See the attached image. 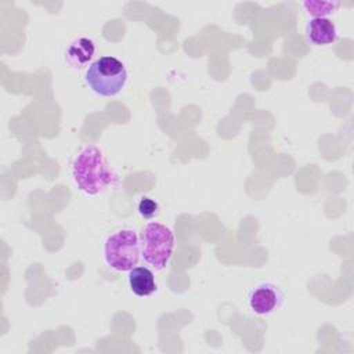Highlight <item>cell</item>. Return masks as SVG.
<instances>
[{"instance_id": "cell-2", "label": "cell", "mask_w": 354, "mask_h": 354, "mask_svg": "<svg viewBox=\"0 0 354 354\" xmlns=\"http://www.w3.org/2000/svg\"><path fill=\"white\" fill-rule=\"evenodd\" d=\"M84 80L97 95L115 97L127 83V69L120 59L104 55L87 68Z\"/></svg>"}, {"instance_id": "cell-8", "label": "cell", "mask_w": 354, "mask_h": 354, "mask_svg": "<svg viewBox=\"0 0 354 354\" xmlns=\"http://www.w3.org/2000/svg\"><path fill=\"white\" fill-rule=\"evenodd\" d=\"M127 285L133 295L147 297L156 290V281L153 272L147 267H134L129 271Z\"/></svg>"}, {"instance_id": "cell-4", "label": "cell", "mask_w": 354, "mask_h": 354, "mask_svg": "<svg viewBox=\"0 0 354 354\" xmlns=\"http://www.w3.org/2000/svg\"><path fill=\"white\" fill-rule=\"evenodd\" d=\"M173 231L158 221L144 225L140 236L141 256L155 270H163L171 259L174 250Z\"/></svg>"}, {"instance_id": "cell-9", "label": "cell", "mask_w": 354, "mask_h": 354, "mask_svg": "<svg viewBox=\"0 0 354 354\" xmlns=\"http://www.w3.org/2000/svg\"><path fill=\"white\" fill-rule=\"evenodd\" d=\"M303 7L308 15H313L314 18H325L326 15H330L337 10L339 1L307 0L303 3Z\"/></svg>"}, {"instance_id": "cell-1", "label": "cell", "mask_w": 354, "mask_h": 354, "mask_svg": "<svg viewBox=\"0 0 354 354\" xmlns=\"http://www.w3.org/2000/svg\"><path fill=\"white\" fill-rule=\"evenodd\" d=\"M72 178L79 191L90 196L108 191L118 181L102 151L95 145H86L76 153L72 162Z\"/></svg>"}, {"instance_id": "cell-3", "label": "cell", "mask_w": 354, "mask_h": 354, "mask_svg": "<svg viewBox=\"0 0 354 354\" xmlns=\"http://www.w3.org/2000/svg\"><path fill=\"white\" fill-rule=\"evenodd\" d=\"M141 254L140 238L133 228L113 231L104 243V260L115 271H130Z\"/></svg>"}, {"instance_id": "cell-10", "label": "cell", "mask_w": 354, "mask_h": 354, "mask_svg": "<svg viewBox=\"0 0 354 354\" xmlns=\"http://www.w3.org/2000/svg\"><path fill=\"white\" fill-rule=\"evenodd\" d=\"M137 212L142 218L151 220L155 216H158L159 213V203L148 196H142L140 198L138 203H137Z\"/></svg>"}, {"instance_id": "cell-5", "label": "cell", "mask_w": 354, "mask_h": 354, "mask_svg": "<svg viewBox=\"0 0 354 354\" xmlns=\"http://www.w3.org/2000/svg\"><path fill=\"white\" fill-rule=\"evenodd\" d=\"M246 301L249 310L254 315L266 317L275 313L281 307L283 293L275 283L261 282L249 292Z\"/></svg>"}, {"instance_id": "cell-7", "label": "cell", "mask_w": 354, "mask_h": 354, "mask_svg": "<svg viewBox=\"0 0 354 354\" xmlns=\"http://www.w3.org/2000/svg\"><path fill=\"white\" fill-rule=\"evenodd\" d=\"M94 54H95L94 41L88 37H77L73 41H71V44L68 46L65 53V59L72 68L80 69L93 59Z\"/></svg>"}, {"instance_id": "cell-6", "label": "cell", "mask_w": 354, "mask_h": 354, "mask_svg": "<svg viewBox=\"0 0 354 354\" xmlns=\"http://www.w3.org/2000/svg\"><path fill=\"white\" fill-rule=\"evenodd\" d=\"M306 36L313 46H329L337 39V28L328 18H313L306 25Z\"/></svg>"}]
</instances>
